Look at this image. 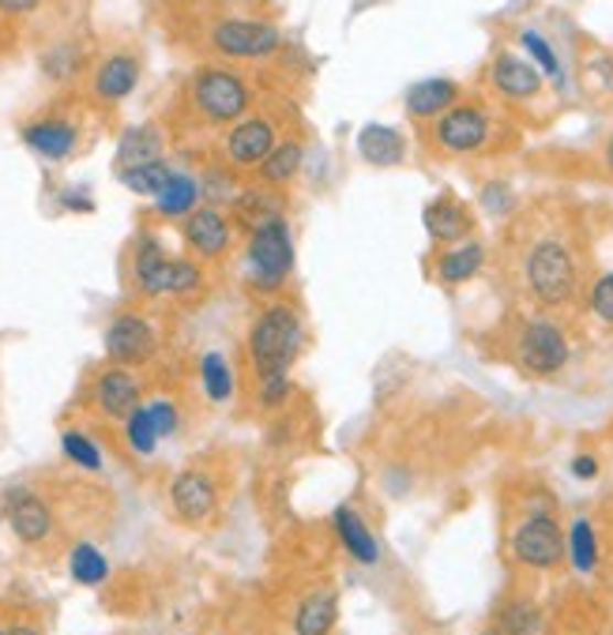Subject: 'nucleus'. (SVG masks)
<instances>
[{
  "instance_id": "nucleus-44",
  "label": "nucleus",
  "mask_w": 613,
  "mask_h": 635,
  "mask_svg": "<svg viewBox=\"0 0 613 635\" xmlns=\"http://www.w3.org/2000/svg\"><path fill=\"white\" fill-rule=\"evenodd\" d=\"M8 635H39V632H34V628H26V624H15V628L8 632Z\"/></svg>"
},
{
  "instance_id": "nucleus-33",
  "label": "nucleus",
  "mask_w": 613,
  "mask_h": 635,
  "mask_svg": "<svg viewBox=\"0 0 613 635\" xmlns=\"http://www.w3.org/2000/svg\"><path fill=\"white\" fill-rule=\"evenodd\" d=\"M61 448H64V455H68L76 466H84V471H103V451H98L95 440L84 437V432H76V429L61 432Z\"/></svg>"
},
{
  "instance_id": "nucleus-42",
  "label": "nucleus",
  "mask_w": 613,
  "mask_h": 635,
  "mask_svg": "<svg viewBox=\"0 0 613 635\" xmlns=\"http://www.w3.org/2000/svg\"><path fill=\"white\" fill-rule=\"evenodd\" d=\"M39 8V0H0V12H8V15H26V12H34Z\"/></svg>"
},
{
  "instance_id": "nucleus-7",
  "label": "nucleus",
  "mask_w": 613,
  "mask_h": 635,
  "mask_svg": "<svg viewBox=\"0 0 613 635\" xmlns=\"http://www.w3.org/2000/svg\"><path fill=\"white\" fill-rule=\"evenodd\" d=\"M512 553L527 568H557L569 553V538L561 534L553 515L535 512L524 527L512 534Z\"/></svg>"
},
{
  "instance_id": "nucleus-1",
  "label": "nucleus",
  "mask_w": 613,
  "mask_h": 635,
  "mask_svg": "<svg viewBox=\"0 0 613 635\" xmlns=\"http://www.w3.org/2000/svg\"><path fill=\"white\" fill-rule=\"evenodd\" d=\"M301 346V316L290 305H271L256 316L249 331V354L256 376H287Z\"/></svg>"
},
{
  "instance_id": "nucleus-20",
  "label": "nucleus",
  "mask_w": 613,
  "mask_h": 635,
  "mask_svg": "<svg viewBox=\"0 0 613 635\" xmlns=\"http://www.w3.org/2000/svg\"><path fill=\"white\" fill-rule=\"evenodd\" d=\"M335 534H338V541H343L346 553H351V560H358L365 568L380 560V541L373 538V530L365 527V519L351 508V504L335 508Z\"/></svg>"
},
{
  "instance_id": "nucleus-6",
  "label": "nucleus",
  "mask_w": 613,
  "mask_h": 635,
  "mask_svg": "<svg viewBox=\"0 0 613 635\" xmlns=\"http://www.w3.org/2000/svg\"><path fill=\"white\" fill-rule=\"evenodd\" d=\"M516 357L530 376H557L569 365L572 346L553 320H527V327L516 338Z\"/></svg>"
},
{
  "instance_id": "nucleus-16",
  "label": "nucleus",
  "mask_w": 613,
  "mask_h": 635,
  "mask_svg": "<svg viewBox=\"0 0 613 635\" xmlns=\"http://www.w3.org/2000/svg\"><path fill=\"white\" fill-rule=\"evenodd\" d=\"M95 402L106 418H128V413L140 407V384H136V376L125 365L106 369L95 384Z\"/></svg>"
},
{
  "instance_id": "nucleus-15",
  "label": "nucleus",
  "mask_w": 613,
  "mask_h": 635,
  "mask_svg": "<svg viewBox=\"0 0 613 635\" xmlns=\"http://www.w3.org/2000/svg\"><path fill=\"white\" fill-rule=\"evenodd\" d=\"M271 151H276V128L264 117H249L226 136V154L237 165H260Z\"/></svg>"
},
{
  "instance_id": "nucleus-22",
  "label": "nucleus",
  "mask_w": 613,
  "mask_h": 635,
  "mask_svg": "<svg viewBox=\"0 0 613 635\" xmlns=\"http://www.w3.org/2000/svg\"><path fill=\"white\" fill-rule=\"evenodd\" d=\"M136 83H140V64H136V57H128V53H117V57L103 61V68H98L95 95L106 98V103H121V98L136 90Z\"/></svg>"
},
{
  "instance_id": "nucleus-38",
  "label": "nucleus",
  "mask_w": 613,
  "mask_h": 635,
  "mask_svg": "<svg viewBox=\"0 0 613 635\" xmlns=\"http://www.w3.org/2000/svg\"><path fill=\"white\" fill-rule=\"evenodd\" d=\"M482 207H486L493 218L508 215V211H512V189L501 185V181H493V185L482 189Z\"/></svg>"
},
{
  "instance_id": "nucleus-12",
  "label": "nucleus",
  "mask_w": 613,
  "mask_h": 635,
  "mask_svg": "<svg viewBox=\"0 0 613 635\" xmlns=\"http://www.w3.org/2000/svg\"><path fill=\"white\" fill-rule=\"evenodd\" d=\"M185 241L192 245V252L204 256V260H215L230 248V223H226L223 211L215 207H196L185 218Z\"/></svg>"
},
{
  "instance_id": "nucleus-18",
  "label": "nucleus",
  "mask_w": 613,
  "mask_h": 635,
  "mask_svg": "<svg viewBox=\"0 0 613 635\" xmlns=\"http://www.w3.org/2000/svg\"><path fill=\"white\" fill-rule=\"evenodd\" d=\"M76 125L72 121H61V117H45V121H34L23 128V143L31 147L34 154H42V159L50 162H61L68 159L72 151H76Z\"/></svg>"
},
{
  "instance_id": "nucleus-35",
  "label": "nucleus",
  "mask_w": 613,
  "mask_h": 635,
  "mask_svg": "<svg viewBox=\"0 0 613 635\" xmlns=\"http://www.w3.org/2000/svg\"><path fill=\"white\" fill-rule=\"evenodd\" d=\"M519 45H524V50L530 53V61H535V68L542 72V76H550V79L561 76V61H557L553 45L546 42L538 31H524V34H519Z\"/></svg>"
},
{
  "instance_id": "nucleus-46",
  "label": "nucleus",
  "mask_w": 613,
  "mask_h": 635,
  "mask_svg": "<svg viewBox=\"0 0 613 635\" xmlns=\"http://www.w3.org/2000/svg\"><path fill=\"white\" fill-rule=\"evenodd\" d=\"M0 635H8V632H0Z\"/></svg>"
},
{
  "instance_id": "nucleus-8",
  "label": "nucleus",
  "mask_w": 613,
  "mask_h": 635,
  "mask_svg": "<svg viewBox=\"0 0 613 635\" xmlns=\"http://www.w3.org/2000/svg\"><path fill=\"white\" fill-rule=\"evenodd\" d=\"M212 45L223 57L234 61H264L271 53H279L282 34L260 20H223L212 31Z\"/></svg>"
},
{
  "instance_id": "nucleus-24",
  "label": "nucleus",
  "mask_w": 613,
  "mask_h": 635,
  "mask_svg": "<svg viewBox=\"0 0 613 635\" xmlns=\"http://www.w3.org/2000/svg\"><path fill=\"white\" fill-rule=\"evenodd\" d=\"M338 621V594L335 591H316L298 605L294 613V632L298 635H327Z\"/></svg>"
},
{
  "instance_id": "nucleus-17",
  "label": "nucleus",
  "mask_w": 613,
  "mask_h": 635,
  "mask_svg": "<svg viewBox=\"0 0 613 635\" xmlns=\"http://www.w3.org/2000/svg\"><path fill=\"white\" fill-rule=\"evenodd\" d=\"M490 79H493V87H497L501 95L516 98V103L535 98L538 90H542V72H538L535 64L524 61V57H512V53H501V57L493 61Z\"/></svg>"
},
{
  "instance_id": "nucleus-37",
  "label": "nucleus",
  "mask_w": 613,
  "mask_h": 635,
  "mask_svg": "<svg viewBox=\"0 0 613 635\" xmlns=\"http://www.w3.org/2000/svg\"><path fill=\"white\" fill-rule=\"evenodd\" d=\"M591 312L602 320V324L613 327V271H606V275H602V279L591 287Z\"/></svg>"
},
{
  "instance_id": "nucleus-36",
  "label": "nucleus",
  "mask_w": 613,
  "mask_h": 635,
  "mask_svg": "<svg viewBox=\"0 0 613 635\" xmlns=\"http://www.w3.org/2000/svg\"><path fill=\"white\" fill-rule=\"evenodd\" d=\"M535 628H538V610L530 602H512L501 613V632L505 635H535Z\"/></svg>"
},
{
  "instance_id": "nucleus-27",
  "label": "nucleus",
  "mask_w": 613,
  "mask_h": 635,
  "mask_svg": "<svg viewBox=\"0 0 613 635\" xmlns=\"http://www.w3.org/2000/svg\"><path fill=\"white\" fill-rule=\"evenodd\" d=\"M301 159H305L301 143H294V140L276 143V151H271L268 159L260 162L264 185H290V181L298 177V170H301Z\"/></svg>"
},
{
  "instance_id": "nucleus-31",
  "label": "nucleus",
  "mask_w": 613,
  "mask_h": 635,
  "mask_svg": "<svg viewBox=\"0 0 613 635\" xmlns=\"http://www.w3.org/2000/svg\"><path fill=\"white\" fill-rule=\"evenodd\" d=\"M68 568H72V579H76V583H84V586L106 583V575H109V560L103 557V549H95L90 541H79V546L72 549Z\"/></svg>"
},
{
  "instance_id": "nucleus-19",
  "label": "nucleus",
  "mask_w": 613,
  "mask_h": 635,
  "mask_svg": "<svg viewBox=\"0 0 613 635\" xmlns=\"http://www.w3.org/2000/svg\"><path fill=\"white\" fill-rule=\"evenodd\" d=\"M455 103H460V83L455 79H418L407 90V114L418 117V121L444 117Z\"/></svg>"
},
{
  "instance_id": "nucleus-10",
  "label": "nucleus",
  "mask_w": 613,
  "mask_h": 635,
  "mask_svg": "<svg viewBox=\"0 0 613 635\" xmlns=\"http://www.w3.org/2000/svg\"><path fill=\"white\" fill-rule=\"evenodd\" d=\"M154 349H159V338H154V327L140 316V312H121V316H117L106 331L109 362L125 365V369L128 365L151 362Z\"/></svg>"
},
{
  "instance_id": "nucleus-13",
  "label": "nucleus",
  "mask_w": 613,
  "mask_h": 635,
  "mask_svg": "<svg viewBox=\"0 0 613 635\" xmlns=\"http://www.w3.org/2000/svg\"><path fill=\"white\" fill-rule=\"evenodd\" d=\"M4 512H8V523H12L15 538L26 541V546H39V541L50 538V530H53L50 508H45L34 493L12 489V493H8V508Z\"/></svg>"
},
{
  "instance_id": "nucleus-41",
  "label": "nucleus",
  "mask_w": 613,
  "mask_h": 635,
  "mask_svg": "<svg viewBox=\"0 0 613 635\" xmlns=\"http://www.w3.org/2000/svg\"><path fill=\"white\" fill-rule=\"evenodd\" d=\"M572 474L580 477V482H591V477L599 474V459H594V455H576L572 459Z\"/></svg>"
},
{
  "instance_id": "nucleus-4",
  "label": "nucleus",
  "mask_w": 613,
  "mask_h": 635,
  "mask_svg": "<svg viewBox=\"0 0 613 635\" xmlns=\"http://www.w3.org/2000/svg\"><path fill=\"white\" fill-rule=\"evenodd\" d=\"M290 267H294V237H290L287 218L256 226L249 237V275L256 287H264V290L282 287Z\"/></svg>"
},
{
  "instance_id": "nucleus-21",
  "label": "nucleus",
  "mask_w": 613,
  "mask_h": 635,
  "mask_svg": "<svg viewBox=\"0 0 613 635\" xmlns=\"http://www.w3.org/2000/svg\"><path fill=\"white\" fill-rule=\"evenodd\" d=\"M358 154L377 170H388V165H399L407 159V143L396 128L388 125H365L358 132Z\"/></svg>"
},
{
  "instance_id": "nucleus-23",
  "label": "nucleus",
  "mask_w": 613,
  "mask_h": 635,
  "mask_svg": "<svg viewBox=\"0 0 613 635\" xmlns=\"http://www.w3.org/2000/svg\"><path fill=\"white\" fill-rule=\"evenodd\" d=\"M482 263H486V248L478 241H460L437 260V279L444 287H460V282H471L482 271Z\"/></svg>"
},
{
  "instance_id": "nucleus-14",
  "label": "nucleus",
  "mask_w": 613,
  "mask_h": 635,
  "mask_svg": "<svg viewBox=\"0 0 613 635\" xmlns=\"http://www.w3.org/2000/svg\"><path fill=\"white\" fill-rule=\"evenodd\" d=\"M422 223L429 229V237L441 245H460L471 237V211H466L455 196H437L433 204H426L422 211Z\"/></svg>"
},
{
  "instance_id": "nucleus-28",
  "label": "nucleus",
  "mask_w": 613,
  "mask_h": 635,
  "mask_svg": "<svg viewBox=\"0 0 613 635\" xmlns=\"http://www.w3.org/2000/svg\"><path fill=\"white\" fill-rule=\"evenodd\" d=\"M237 207V218H241L245 226H264V223H276L282 218V204L276 192H264V189H252V192H241V196L234 200Z\"/></svg>"
},
{
  "instance_id": "nucleus-2",
  "label": "nucleus",
  "mask_w": 613,
  "mask_h": 635,
  "mask_svg": "<svg viewBox=\"0 0 613 635\" xmlns=\"http://www.w3.org/2000/svg\"><path fill=\"white\" fill-rule=\"evenodd\" d=\"M527 290L535 293L542 305H564L576 298L580 287V271H576L572 248L557 237H546L527 252Z\"/></svg>"
},
{
  "instance_id": "nucleus-39",
  "label": "nucleus",
  "mask_w": 613,
  "mask_h": 635,
  "mask_svg": "<svg viewBox=\"0 0 613 635\" xmlns=\"http://www.w3.org/2000/svg\"><path fill=\"white\" fill-rule=\"evenodd\" d=\"M290 395V373L287 376H264L260 380V402L264 407H279Z\"/></svg>"
},
{
  "instance_id": "nucleus-30",
  "label": "nucleus",
  "mask_w": 613,
  "mask_h": 635,
  "mask_svg": "<svg viewBox=\"0 0 613 635\" xmlns=\"http://www.w3.org/2000/svg\"><path fill=\"white\" fill-rule=\"evenodd\" d=\"M200 380H204V391L212 402H226L234 395V369L218 349L204 354V362H200Z\"/></svg>"
},
{
  "instance_id": "nucleus-43",
  "label": "nucleus",
  "mask_w": 613,
  "mask_h": 635,
  "mask_svg": "<svg viewBox=\"0 0 613 635\" xmlns=\"http://www.w3.org/2000/svg\"><path fill=\"white\" fill-rule=\"evenodd\" d=\"M64 204H68V207H79V211H90V207H95V204H90V200H87V192H64Z\"/></svg>"
},
{
  "instance_id": "nucleus-45",
  "label": "nucleus",
  "mask_w": 613,
  "mask_h": 635,
  "mask_svg": "<svg viewBox=\"0 0 613 635\" xmlns=\"http://www.w3.org/2000/svg\"><path fill=\"white\" fill-rule=\"evenodd\" d=\"M606 165H610V173H613V136H610V143H606Z\"/></svg>"
},
{
  "instance_id": "nucleus-3",
  "label": "nucleus",
  "mask_w": 613,
  "mask_h": 635,
  "mask_svg": "<svg viewBox=\"0 0 613 635\" xmlns=\"http://www.w3.org/2000/svg\"><path fill=\"white\" fill-rule=\"evenodd\" d=\"M136 282L151 298H162V293L181 298V293H196L204 287V271L189 260H173V256L162 252L159 241H143L140 252H136Z\"/></svg>"
},
{
  "instance_id": "nucleus-11",
  "label": "nucleus",
  "mask_w": 613,
  "mask_h": 635,
  "mask_svg": "<svg viewBox=\"0 0 613 635\" xmlns=\"http://www.w3.org/2000/svg\"><path fill=\"white\" fill-rule=\"evenodd\" d=\"M170 504L178 512V519L185 523H207L215 515L218 493L212 485V477L200 471H181L170 485Z\"/></svg>"
},
{
  "instance_id": "nucleus-26",
  "label": "nucleus",
  "mask_w": 613,
  "mask_h": 635,
  "mask_svg": "<svg viewBox=\"0 0 613 635\" xmlns=\"http://www.w3.org/2000/svg\"><path fill=\"white\" fill-rule=\"evenodd\" d=\"M162 159V136L159 128L143 125V128H128L121 136V147H117V173L132 170V165L143 162H159Z\"/></svg>"
},
{
  "instance_id": "nucleus-9",
  "label": "nucleus",
  "mask_w": 613,
  "mask_h": 635,
  "mask_svg": "<svg viewBox=\"0 0 613 635\" xmlns=\"http://www.w3.org/2000/svg\"><path fill=\"white\" fill-rule=\"evenodd\" d=\"M433 140L441 143V151L448 154H471L482 151L490 140V117L482 106L471 103H455L444 117H437Z\"/></svg>"
},
{
  "instance_id": "nucleus-32",
  "label": "nucleus",
  "mask_w": 613,
  "mask_h": 635,
  "mask_svg": "<svg viewBox=\"0 0 613 635\" xmlns=\"http://www.w3.org/2000/svg\"><path fill=\"white\" fill-rule=\"evenodd\" d=\"M569 557L576 572H594L599 568V538H594V527L588 519H576L569 530Z\"/></svg>"
},
{
  "instance_id": "nucleus-34",
  "label": "nucleus",
  "mask_w": 613,
  "mask_h": 635,
  "mask_svg": "<svg viewBox=\"0 0 613 635\" xmlns=\"http://www.w3.org/2000/svg\"><path fill=\"white\" fill-rule=\"evenodd\" d=\"M125 429H128V444H132V451H140V455H151L154 444H159V429H154L151 413L148 407H136L132 413L125 418Z\"/></svg>"
},
{
  "instance_id": "nucleus-29",
  "label": "nucleus",
  "mask_w": 613,
  "mask_h": 635,
  "mask_svg": "<svg viewBox=\"0 0 613 635\" xmlns=\"http://www.w3.org/2000/svg\"><path fill=\"white\" fill-rule=\"evenodd\" d=\"M117 177H121V185L128 192H136V196H159V192L166 189V181L173 177V170L159 159V162H143V165H132V170H121Z\"/></svg>"
},
{
  "instance_id": "nucleus-40",
  "label": "nucleus",
  "mask_w": 613,
  "mask_h": 635,
  "mask_svg": "<svg viewBox=\"0 0 613 635\" xmlns=\"http://www.w3.org/2000/svg\"><path fill=\"white\" fill-rule=\"evenodd\" d=\"M148 413H151L154 429H159V437H170V432L178 429V407H173V402H166V399L151 402Z\"/></svg>"
},
{
  "instance_id": "nucleus-25",
  "label": "nucleus",
  "mask_w": 613,
  "mask_h": 635,
  "mask_svg": "<svg viewBox=\"0 0 613 635\" xmlns=\"http://www.w3.org/2000/svg\"><path fill=\"white\" fill-rule=\"evenodd\" d=\"M200 200H204L200 181L189 177V173H173L166 181V189L154 196V207H159V215H166V218H189L192 211L200 207Z\"/></svg>"
},
{
  "instance_id": "nucleus-5",
  "label": "nucleus",
  "mask_w": 613,
  "mask_h": 635,
  "mask_svg": "<svg viewBox=\"0 0 613 635\" xmlns=\"http://www.w3.org/2000/svg\"><path fill=\"white\" fill-rule=\"evenodd\" d=\"M192 103L207 121L230 125L241 121L245 109H249V87L241 83V76L226 68H200L196 79H192Z\"/></svg>"
}]
</instances>
